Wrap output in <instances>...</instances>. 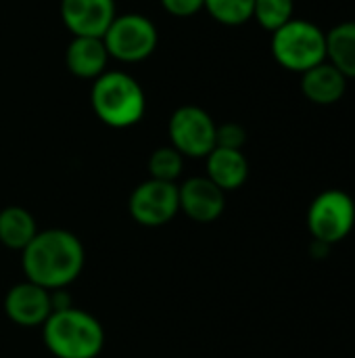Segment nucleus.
<instances>
[{
    "instance_id": "obj_1",
    "label": "nucleus",
    "mask_w": 355,
    "mask_h": 358,
    "mask_svg": "<svg viewBox=\"0 0 355 358\" xmlns=\"http://www.w3.org/2000/svg\"><path fill=\"white\" fill-rule=\"evenodd\" d=\"M82 241L63 229L38 233L23 250V271L27 281L52 292L73 283L84 268Z\"/></svg>"
},
{
    "instance_id": "obj_2",
    "label": "nucleus",
    "mask_w": 355,
    "mask_h": 358,
    "mask_svg": "<svg viewBox=\"0 0 355 358\" xmlns=\"http://www.w3.org/2000/svg\"><path fill=\"white\" fill-rule=\"evenodd\" d=\"M90 105L94 115L109 128H130L144 117L146 96L134 76L107 69L92 82Z\"/></svg>"
},
{
    "instance_id": "obj_3",
    "label": "nucleus",
    "mask_w": 355,
    "mask_h": 358,
    "mask_svg": "<svg viewBox=\"0 0 355 358\" xmlns=\"http://www.w3.org/2000/svg\"><path fill=\"white\" fill-rule=\"evenodd\" d=\"M42 327L44 344L56 358H96L105 346L103 325L73 306L54 308Z\"/></svg>"
},
{
    "instance_id": "obj_4",
    "label": "nucleus",
    "mask_w": 355,
    "mask_h": 358,
    "mask_svg": "<svg viewBox=\"0 0 355 358\" xmlns=\"http://www.w3.org/2000/svg\"><path fill=\"white\" fill-rule=\"evenodd\" d=\"M270 50L282 69L301 76L326 61V31L308 19L293 17L272 31Z\"/></svg>"
},
{
    "instance_id": "obj_5",
    "label": "nucleus",
    "mask_w": 355,
    "mask_h": 358,
    "mask_svg": "<svg viewBox=\"0 0 355 358\" xmlns=\"http://www.w3.org/2000/svg\"><path fill=\"white\" fill-rule=\"evenodd\" d=\"M103 42L111 59L121 63H140L155 52L159 31L146 15L123 13L115 15L103 36Z\"/></svg>"
},
{
    "instance_id": "obj_6",
    "label": "nucleus",
    "mask_w": 355,
    "mask_h": 358,
    "mask_svg": "<svg viewBox=\"0 0 355 358\" xmlns=\"http://www.w3.org/2000/svg\"><path fill=\"white\" fill-rule=\"evenodd\" d=\"M355 224L354 199L339 189L320 193L308 210V229L318 243L343 241Z\"/></svg>"
},
{
    "instance_id": "obj_7",
    "label": "nucleus",
    "mask_w": 355,
    "mask_h": 358,
    "mask_svg": "<svg viewBox=\"0 0 355 358\" xmlns=\"http://www.w3.org/2000/svg\"><path fill=\"white\" fill-rule=\"evenodd\" d=\"M216 128L213 117L197 105L178 107L167 124L172 147L184 157H207L216 149Z\"/></svg>"
},
{
    "instance_id": "obj_8",
    "label": "nucleus",
    "mask_w": 355,
    "mask_h": 358,
    "mask_svg": "<svg viewBox=\"0 0 355 358\" xmlns=\"http://www.w3.org/2000/svg\"><path fill=\"white\" fill-rule=\"evenodd\" d=\"M128 210L132 218L142 227L167 224L180 212L176 182H163L155 178L144 180L132 191Z\"/></svg>"
},
{
    "instance_id": "obj_9",
    "label": "nucleus",
    "mask_w": 355,
    "mask_h": 358,
    "mask_svg": "<svg viewBox=\"0 0 355 358\" xmlns=\"http://www.w3.org/2000/svg\"><path fill=\"white\" fill-rule=\"evenodd\" d=\"M4 310L13 323L21 327H38L44 325L46 319L52 315L54 298L48 289L31 281H23L8 289L4 298Z\"/></svg>"
},
{
    "instance_id": "obj_10",
    "label": "nucleus",
    "mask_w": 355,
    "mask_h": 358,
    "mask_svg": "<svg viewBox=\"0 0 355 358\" xmlns=\"http://www.w3.org/2000/svg\"><path fill=\"white\" fill-rule=\"evenodd\" d=\"M115 15V0H61V19L71 36L103 38Z\"/></svg>"
},
{
    "instance_id": "obj_11",
    "label": "nucleus",
    "mask_w": 355,
    "mask_h": 358,
    "mask_svg": "<svg viewBox=\"0 0 355 358\" xmlns=\"http://www.w3.org/2000/svg\"><path fill=\"white\" fill-rule=\"evenodd\" d=\"M180 210L197 222H213L226 208L224 191L207 176H192L178 187Z\"/></svg>"
},
{
    "instance_id": "obj_12",
    "label": "nucleus",
    "mask_w": 355,
    "mask_h": 358,
    "mask_svg": "<svg viewBox=\"0 0 355 358\" xmlns=\"http://www.w3.org/2000/svg\"><path fill=\"white\" fill-rule=\"evenodd\" d=\"M111 57L103 38L92 36H73L65 50V65L67 69L80 80H96L100 73L107 71Z\"/></svg>"
},
{
    "instance_id": "obj_13",
    "label": "nucleus",
    "mask_w": 355,
    "mask_h": 358,
    "mask_svg": "<svg viewBox=\"0 0 355 358\" xmlns=\"http://www.w3.org/2000/svg\"><path fill=\"white\" fill-rule=\"evenodd\" d=\"M347 78L328 61L301 73V92L314 105H335L347 92Z\"/></svg>"
},
{
    "instance_id": "obj_14",
    "label": "nucleus",
    "mask_w": 355,
    "mask_h": 358,
    "mask_svg": "<svg viewBox=\"0 0 355 358\" xmlns=\"http://www.w3.org/2000/svg\"><path fill=\"white\" fill-rule=\"evenodd\" d=\"M207 178L216 182L224 193L236 191L249 176V162L239 149L216 147L207 157Z\"/></svg>"
},
{
    "instance_id": "obj_15",
    "label": "nucleus",
    "mask_w": 355,
    "mask_h": 358,
    "mask_svg": "<svg viewBox=\"0 0 355 358\" xmlns=\"http://www.w3.org/2000/svg\"><path fill=\"white\" fill-rule=\"evenodd\" d=\"M326 61L347 80H355V21L337 23L326 31Z\"/></svg>"
},
{
    "instance_id": "obj_16",
    "label": "nucleus",
    "mask_w": 355,
    "mask_h": 358,
    "mask_svg": "<svg viewBox=\"0 0 355 358\" xmlns=\"http://www.w3.org/2000/svg\"><path fill=\"white\" fill-rule=\"evenodd\" d=\"M38 235L36 218L19 206L0 210V243L8 250H25Z\"/></svg>"
},
{
    "instance_id": "obj_17",
    "label": "nucleus",
    "mask_w": 355,
    "mask_h": 358,
    "mask_svg": "<svg viewBox=\"0 0 355 358\" xmlns=\"http://www.w3.org/2000/svg\"><path fill=\"white\" fill-rule=\"evenodd\" d=\"M253 4L255 0H205L203 10L213 21L236 27L253 19Z\"/></svg>"
},
{
    "instance_id": "obj_18",
    "label": "nucleus",
    "mask_w": 355,
    "mask_h": 358,
    "mask_svg": "<svg viewBox=\"0 0 355 358\" xmlns=\"http://www.w3.org/2000/svg\"><path fill=\"white\" fill-rule=\"evenodd\" d=\"M295 17V0H255L253 19L266 29L276 31Z\"/></svg>"
},
{
    "instance_id": "obj_19",
    "label": "nucleus",
    "mask_w": 355,
    "mask_h": 358,
    "mask_svg": "<svg viewBox=\"0 0 355 358\" xmlns=\"http://www.w3.org/2000/svg\"><path fill=\"white\" fill-rule=\"evenodd\" d=\"M146 168H149L151 178L163 180V182H176L184 168V155L178 149H174L172 145L159 147L151 153Z\"/></svg>"
},
{
    "instance_id": "obj_20",
    "label": "nucleus",
    "mask_w": 355,
    "mask_h": 358,
    "mask_svg": "<svg viewBox=\"0 0 355 358\" xmlns=\"http://www.w3.org/2000/svg\"><path fill=\"white\" fill-rule=\"evenodd\" d=\"M247 143V132L236 122H226L216 128V147L224 149H239L243 151V145Z\"/></svg>"
},
{
    "instance_id": "obj_21",
    "label": "nucleus",
    "mask_w": 355,
    "mask_h": 358,
    "mask_svg": "<svg viewBox=\"0 0 355 358\" xmlns=\"http://www.w3.org/2000/svg\"><path fill=\"white\" fill-rule=\"evenodd\" d=\"M163 10L176 19H188L203 10L205 0H159Z\"/></svg>"
}]
</instances>
